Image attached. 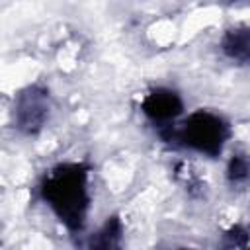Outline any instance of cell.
<instances>
[{"mask_svg": "<svg viewBox=\"0 0 250 250\" xmlns=\"http://www.w3.org/2000/svg\"><path fill=\"white\" fill-rule=\"evenodd\" d=\"M121 238H123V229L119 219H109L94 236L90 242L92 250H121Z\"/></svg>", "mask_w": 250, "mask_h": 250, "instance_id": "cell-5", "label": "cell"}, {"mask_svg": "<svg viewBox=\"0 0 250 250\" xmlns=\"http://www.w3.org/2000/svg\"><path fill=\"white\" fill-rule=\"evenodd\" d=\"M41 195L70 230H80L88 211V170L80 164L53 168L41 184Z\"/></svg>", "mask_w": 250, "mask_h": 250, "instance_id": "cell-1", "label": "cell"}, {"mask_svg": "<svg viewBox=\"0 0 250 250\" xmlns=\"http://www.w3.org/2000/svg\"><path fill=\"white\" fill-rule=\"evenodd\" d=\"M16 125L25 133L39 131L49 117V94L45 88L29 86L16 100Z\"/></svg>", "mask_w": 250, "mask_h": 250, "instance_id": "cell-3", "label": "cell"}, {"mask_svg": "<svg viewBox=\"0 0 250 250\" xmlns=\"http://www.w3.org/2000/svg\"><path fill=\"white\" fill-rule=\"evenodd\" d=\"M141 109L154 123L168 125L182 113V100L176 92L168 88H156L143 98Z\"/></svg>", "mask_w": 250, "mask_h": 250, "instance_id": "cell-4", "label": "cell"}, {"mask_svg": "<svg viewBox=\"0 0 250 250\" xmlns=\"http://www.w3.org/2000/svg\"><path fill=\"white\" fill-rule=\"evenodd\" d=\"M225 53L234 61H246L248 59V31L246 29H234L230 31L223 41Z\"/></svg>", "mask_w": 250, "mask_h": 250, "instance_id": "cell-6", "label": "cell"}, {"mask_svg": "<svg viewBox=\"0 0 250 250\" xmlns=\"http://www.w3.org/2000/svg\"><path fill=\"white\" fill-rule=\"evenodd\" d=\"M246 172H248V164H246V158L242 156H234L230 160V166H229V176L232 182H242L246 180Z\"/></svg>", "mask_w": 250, "mask_h": 250, "instance_id": "cell-7", "label": "cell"}, {"mask_svg": "<svg viewBox=\"0 0 250 250\" xmlns=\"http://www.w3.org/2000/svg\"><path fill=\"white\" fill-rule=\"evenodd\" d=\"M180 137L186 146L209 156H217L229 137V125L215 113L197 111L186 119Z\"/></svg>", "mask_w": 250, "mask_h": 250, "instance_id": "cell-2", "label": "cell"}]
</instances>
